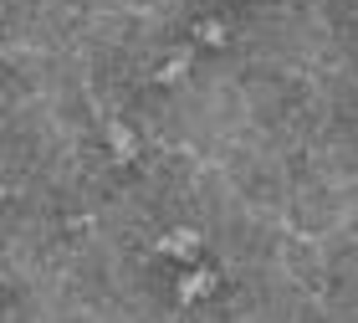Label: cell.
Masks as SVG:
<instances>
[{
	"instance_id": "7a4b0ae2",
	"label": "cell",
	"mask_w": 358,
	"mask_h": 323,
	"mask_svg": "<svg viewBox=\"0 0 358 323\" xmlns=\"http://www.w3.org/2000/svg\"><path fill=\"white\" fill-rule=\"evenodd\" d=\"M108 144H113V154H118V159H134L138 154V144H134V134H128L123 123H108Z\"/></svg>"
},
{
	"instance_id": "3957f363",
	"label": "cell",
	"mask_w": 358,
	"mask_h": 323,
	"mask_svg": "<svg viewBox=\"0 0 358 323\" xmlns=\"http://www.w3.org/2000/svg\"><path fill=\"white\" fill-rule=\"evenodd\" d=\"M194 247H200V236H194V231H174V236L159 241V252H174V256H185V252H194Z\"/></svg>"
},
{
	"instance_id": "6da1fadb",
	"label": "cell",
	"mask_w": 358,
	"mask_h": 323,
	"mask_svg": "<svg viewBox=\"0 0 358 323\" xmlns=\"http://www.w3.org/2000/svg\"><path fill=\"white\" fill-rule=\"evenodd\" d=\"M210 287H215V272H189V277H179V303H194V298H205Z\"/></svg>"
},
{
	"instance_id": "277c9868",
	"label": "cell",
	"mask_w": 358,
	"mask_h": 323,
	"mask_svg": "<svg viewBox=\"0 0 358 323\" xmlns=\"http://www.w3.org/2000/svg\"><path fill=\"white\" fill-rule=\"evenodd\" d=\"M185 67H189V52H174V57H169V67L159 72V77H164V83H174V77L185 72Z\"/></svg>"
}]
</instances>
